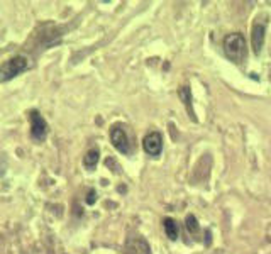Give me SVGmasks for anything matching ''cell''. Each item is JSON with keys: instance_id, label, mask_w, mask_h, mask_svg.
I'll return each mask as SVG.
<instances>
[{"instance_id": "3957f363", "label": "cell", "mask_w": 271, "mask_h": 254, "mask_svg": "<svg viewBox=\"0 0 271 254\" xmlns=\"http://www.w3.org/2000/svg\"><path fill=\"white\" fill-rule=\"evenodd\" d=\"M29 122H31V137L36 142H42L46 139V136H48V122L44 120V117L38 110H31Z\"/></svg>"}, {"instance_id": "6da1fadb", "label": "cell", "mask_w": 271, "mask_h": 254, "mask_svg": "<svg viewBox=\"0 0 271 254\" xmlns=\"http://www.w3.org/2000/svg\"><path fill=\"white\" fill-rule=\"evenodd\" d=\"M29 68V59L22 55H17L9 58L7 61L0 64V83L9 81L12 78H16L17 75H20L22 71H26Z\"/></svg>"}, {"instance_id": "5b68a950", "label": "cell", "mask_w": 271, "mask_h": 254, "mask_svg": "<svg viewBox=\"0 0 271 254\" xmlns=\"http://www.w3.org/2000/svg\"><path fill=\"white\" fill-rule=\"evenodd\" d=\"M142 148L149 156H158L163 149V137L159 132H149L146 134V137L142 139Z\"/></svg>"}, {"instance_id": "ba28073f", "label": "cell", "mask_w": 271, "mask_h": 254, "mask_svg": "<svg viewBox=\"0 0 271 254\" xmlns=\"http://www.w3.org/2000/svg\"><path fill=\"white\" fill-rule=\"evenodd\" d=\"M178 95H180V100H183L185 107H187L188 114H190V119L195 120V112H194V109H192V92H190V87H181L180 90H178Z\"/></svg>"}, {"instance_id": "8992f818", "label": "cell", "mask_w": 271, "mask_h": 254, "mask_svg": "<svg viewBox=\"0 0 271 254\" xmlns=\"http://www.w3.org/2000/svg\"><path fill=\"white\" fill-rule=\"evenodd\" d=\"M265 32H266V22H254L252 26V34H251V44L256 55H259L265 44Z\"/></svg>"}, {"instance_id": "277c9868", "label": "cell", "mask_w": 271, "mask_h": 254, "mask_svg": "<svg viewBox=\"0 0 271 254\" xmlns=\"http://www.w3.org/2000/svg\"><path fill=\"white\" fill-rule=\"evenodd\" d=\"M110 141H112L114 148H116L117 151H120L122 155H129V151H131L129 137H127L122 126H114L110 129Z\"/></svg>"}, {"instance_id": "30bf717a", "label": "cell", "mask_w": 271, "mask_h": 254, "mask_svg": "<svg viewBox=\"0 0 271 254\" xmlns=\"http://www.w3.org/2000/svg\"><path fill=\"white\" fill-rule=\"evenodd\" d=\"M163 225H165V232H166V235L171 239V241H174V239L178 237V225L176 222H174L173 219H165L163 220Z\"/></svg>"}, {"instance_id": "7c38bea8", "label": "cell", "mask_w": 271, "mask_h": 254, "mask_svg": "<svg viewBox=\"0 0 271 254\" xmlns=\"http://www.w3.org/2000/svg\"><path fill=\"white\" fill-rule=\"evenodd\" d=\"M87 202L90 203V205L95 202V192H94V190H90V193H88V198H87Z\"/></svg>"}, {"instance_id": "8fae6325", "label": "cell", "mask_w": 271, "mask_h": 254, "mask_svg": "<svg viewBox=\"0 0 271 254\" xmlns=\"http://www.w3.org/2000/svg\"><path fill=\"white\" fill-rule=\"evenodd\" d=\"M187 229H188V232H190V234H197L198 232V222H197V219H195L194 215H187Z\"/></svg>"}, {"instance_id": "52a82bcc", "label": "cell", "mask_w": 271, "mask_h": 254, "mask_svg": "<svg viewBox=\"0 0 271 254\" xmlns=\"http://www.w3.org/2000/svg\"><path fill=\"white\" fill-rule=\"evenodd\" d=\"M124 254H151V249L142 237H133L124 246Z\"/></svg>"}, {"instance_id": "4fadbf2b", "label": "cell", "mask_w": 271, "mask_h": 254, "mask_svg": "<svg viewBox=\"0 0 271 254\" xmlns=\"http://www.w3.org/2000/svg\"><path fill=\"white\" fill-rule=\"evenodd\" d=\"M3 173H5V163H3V161H0V178L3 176Z\"/></svg>"}, {"instance_id": "9c48e42d", "label": "cell", "mask_w": 271, "mask_h": 254, "mask_svg": "<svg viewBox=\"0 0 271 254\" xmlns=\"http://www.w3.org/2000/svg\"><path fill=\"white\" fill-rule=\"evenodd\" d=\"M98 149H90V151L85 155V158H83V164H85V168H88V170H94L95 166H97V163H98Z\"/></svg>"}, {"instance_id": "7a4b0ae2", "label": "cell", "mask_w": 271, "mask_h": 254, "mask_svg": "<svg viewBox=\"0 0 271 254\" xmlns=\"http://www.w3.org/2000/svg\"><path fill=\"white\" fill-rule=\"evenodd\" d=\"M224 51L229 56L232 61L242 63L246 58V53H248V48H246V39L242 34H229L224 41Z\"/></svg>"}]
</instances>
